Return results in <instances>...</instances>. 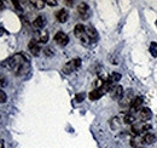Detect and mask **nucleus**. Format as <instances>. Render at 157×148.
I'll return each mask as SVG.
<instances>
[{
	"label": "nucleus",
	"instance_id": "nucleus-30",
	"mask_svg": "<svg viewBox=\"0 0 157 148\" xmlns=\"http://www.w3.org/2000/svg\"><path fill=\"white\" fill-rule=\"evenodd\" d=\"M1 7H2V1L0 0V9H1Z\"/></svg>",
	"mask_w": 157,
	"mask_h": 148
},
{
	"label": "nucleus",
	"instance_id": "nucleus-23",
	"mask_svg": "<svg viewBox=\"0 0 157 148\" xmlns=\"http://www.w3.org/2000/svg\"><path fill=\"white\" fill-rule=\"evenodd\" d=\"M83 98H85V93L83 92L78 93V95H76V97H75L76 102H82V101H83Z\"/></svg>",
	"mask_w": 157,
	"mask_h": 148
},
{
	"label": "nucleus",
	"instance_id": "nucleus-18",
	"mask_svg": "<svg viewBox=\"0 0 157 148\" xmlns=\"http://www.w3.org/2000/svg\"><path fill=\"white\" fill-rule=\"evenodd\" d=\"M30 4L35 7V9H38V10H41V9H44V6H45V1H42V0H32L30 1Z\"/></svg>",
	"mask_w": 157,
	"mask_h": 148
},
{
	"label": "nucleus",
	"instance_id": "nucleus-19",
	"mask_svg": "<svg viewBox=\"0 0 157 148\" xmlns=\"http://www.w3.org/2000/svg\"><path fill=\"white\" fill-rule=\"evenodd\" d=\"M143 143H144V142H143V140H140V138H138V137L133 138V140L131 141V146H132L133 148H140Z\"/></svg>",
	"mask_w": 157,
	"mask_h": 148
},
{
	"label": "nucleus",
	"instance_id": "nucleus-25",
	"mask_svg": "<svg viewBox=\"0 0 157 148\" xmlns=\"http://www.w3.org/2000/svg\"><path fill=\"white\" fill-rule=\"evenodd\" d=\"M6 84H7L6 79H5L4 76H1V75H0V89H1V88H4V86H5Z\"/></svg>",
	"mask_w": 157,
	"mask_h": 148
},
{
	"label": "nucleus",
	"instance_id": "nucleus-21",
	"mask_svg": "<svg viewBox=\"0 0 157 148\" xmlns=\"http://www.w3.org/2000/svg\"><path fill=\"white\" fill-rule=\"evenodd\" d=\"M150 52L154 57H157V44L156 43H151L150 45Z\"/></svg>",
	"mask_w": 157,
	"mask_h": 148
},
{
	"label": "nucleus",
	"instance_id": "nucleus-29",
	"mask_svg": "<svg viewBox=\"0 0 157 148\" xmlns=\"http://www.w3.org/2000/svg\"><path fill=\"white\" fill-rule=\"evenodd\" d=\"M0 148H4V141L0 140Z\"/></svg>",
	"mask_w": 157,
	"mask_h": 148
},
{
	"label": "nucleus",
	"instance_id": "nucleus-1",
	"mask_svg": "<svg viewBox=\"0 0 157 148\" xmlns=\"http://www.w3.org/2000/svg\"><path fill=\"white\" fill-rule=\"evenodd\" d=\"M27 61H28V58L23 55L22 52H18V54H15L13 56H11L10 58H7L5 62H2V66L15 73L21 66L24 62H27Z\"/></svg>",
	"mask_w": 157,
	"mask_h": 148
},
{
	"label": "nucleus",
	"instance_id": "nucleus-24",
	"mask_svg": "<svg viewBox=\"0 0 157 148\" xmlns=\"http://www.w3.org/2000/svg\"><path fill=\"white\" fill-rule=\"evenodd\" d=\"M12 4H13V6H15V7H16L18 11H22V6L20 5V4H21L20 1H17V0H13V1H12Z\"/></svg>",
	"mask_w": 157,
	"mask_h": 148
},
{
	"label": "nucleus",
	"instance_id": "nucleus-5",
	"mask_svg": "<svg viewBox=\"0 0 157 148\" xmlns=\"http://www.w3.org/2000/svg\"><path fill=\"white\" fill-rule=\"evenodd\" d=\"M55 41L59 44L60 46H65L68 43H69V37L64 33V32H58L56 35H55Z\"/></svg>",
	"mask_w": 157,
	"mask_h": 148
},
{
	"label": "nucleus",
	"instance_id": "nucleus-27",
	"mask_svg": "<svg viewBox=\"0 0 157 148\" xmlns=\"http://www.w3.org/2000/svg\"><path fill=\"white\" fill-rule=\"evenodd\" d=\"M45 2H46L47 5H50V6H56V5H57V1H56V0H46Z\"/></svg>",
	"mask_w": 157,
	"mask_h": 148
},
{
	"label": "nucleus",
	"instance_id": "nucleus-3",
	"mask_svg": "<svg viewBox=\"0 0 157 148\" xmlns=\"http://www.w3.org/2000/svg\"><path fill=\"white\" fill-rule=\"evenodd\" d=\"M133 100H134L133 98V90H128L127 92L123 95V97L120 100V107H122V108L131 107Z\"/></svg>",
	"mask_w": 157,
	"mask_h": 148
},
{
	"label": "nucleus",
	"instance_id": "nucleus-28",
	"mask_svg": "<svg viewBox=\"0 0 157 148\" xmlns=\"http://www.w3.org/2000/svg\"><path fill=\"white\" fill-rule=\"evenodd\" d=\"M65 4H67L68 6H73V4H74V1H65Z\"/></svg>",
	"mask_w": 157,
	"mask_h": 148
},
{
	"label": "nucleus",
	"instance_id": "nucleus-15",
	"mask_svg": "<svg viewBox=\"0 0 157 148\" xmlns=\"http://www.w3.org/2000/svg\"><path fill=\"white\" fill-rule=\"evenodd\" d=\"M78 11L80 15H82V16L86 17V15H87V12H88V5H87L86 2H80L78 5Z\"/></svg>",
	"mask_w": 157,
	"mask_h": 148
},
{
	"label": "nucleus",
	"instance_id": "nucleus-13",
	"mask_svg": "<svg viewBox=\"0 0 157 148\" xmlns=\"http://www.w3.org/2000/svg\"><path fill=\"white\" fill-rule=\"evenodd\" d=\"M85 29H86V27H85L83 24H76L75 28H74V34H75V37L80 39V38L85 34Z\"/></svg>",
	"mask_w": 157,
	"mask_h": 148
},
{
	"label": "nucleus",
	"instance_id": "nucleus-12",
	"mask_svg": "<svg viewBox=\"0 0 157 148\" xmlns=\"http://www.w3.org/2000/svg\"><path fill=\"white\" fill-rule=\"evenodd\" d=\"M46 23V19L44 18L42 16H38L33 21V27L36 28V29H41Z\"/></svg>",
	"mask_w": 157,
	"mask_h": 148
},
{
	"label": "nucleus",
	"instance_id": "nucleus-9",
	"mask_svg": "<svg viewBox=\"0 0 157 148\" xmlns=\"http://www.w3.org/2000/svg\"><path fill=\"white\" fill-rule=\"evenodd\" d=\"M69 17V15H68V11L67 10H64V9H62V10H59L56 12V18L58 22L60 23H64V22H67V19Z\"/></svg>",
	"mask_w": 157,
	"mask_h": 148
},
{
	"label": "nucleus",
	"instance_id": "nucleus-16",
	"mask_svg": "<svg viewBox=\"0 0 157 148\" xmlns=\"http://www.w3.org/2000/svg\"><path fill=\"white\" fill-rule=\"evenodd\" d=\"M123 123L124 124H128V125H134V123H136V117L133 115V114H126L124 117H123Z\"/></svg>",
	"mask_w": 157,
	"mask_h": 148
},
{
	"label": "nucleus",
	"instance_id": "nucleus-11",
	"mask_svg": "<svg viewBox=\"0 0 157 148\" xmlns=\"http://www.w3.org/2000/svg\"><path fill=\"white\" fill-rule=\"evenodd\" d=\"M104 91L101 90V89H94V90H92L90 95H88V97H90V100H92V101H96V100H99L103 95H104Z\"/></svg>",
	"mask_w": 157,
	"mask_h": 148
},
{
	"label": "nucleus",
	"instance_id": "nucleus-2",
	"mask_svg": "<svg viewBox=\"0 0 157 148\" xmlns=\"http://www.w3.org/2000/svg\"><path fill=\"white\" fill-rule=\"evenodd\" d=\"M80 66H81V60H80V58H74V60L67 62L62 71H63L64 74H70V73H73V72H75Z\"/></svg>",
	"mask_w": 157,
	"mask_h": 148
},
{
	"label": "nucleus",
	"instance_id": "nucleus-17",
	"mask_svg": "<svg viewBox=\"0 0 157 148\" xmlns=\"http://www.w3.org/2000/svg\"><path fill=\"white\" fill-rule=\"evenodd\" d=\"M38 34H39L38 35V41L42 43V44L47 43V40H48V33L47 32H39Z\"/></svg>",
	"mask_w": 157,
	"mask_h": 148
},
{
	"label": "nucleus",
	"instance_id": "nucleus-7",
	"mask_svg": "<svg viewBox=\"0 0 157 148\" xmlns=\"http://www.w3.org/2000/svg\"><path fill=\"white\" fill-rule=\"evenodd\" d=\"M123 88L121 86V85H116L114 89H113V91H111V97L115 100V101H120L122 97H123Z\"/></svg>",
	"mask_w": 157,
	"mask_h": 148
},
{
	"label": "nucleus",
	"instance_id": "nucleus-8",
	"mask_svg": "<svg viewBox=\"0 0 157 148\" xmlns=\"http://www.w3.org/2000/svg\"><path fill=\"white\" fill-rule=\"evenodd\" d=\"M151 111L149 109V108H141L140 111H139V119L140 120H143V121H146V120H149V119H151Z\"/></svg>",
	"mask_w": 157,
	"mask_h": 148
},
{
	"label": "nucleus",
	"instance_id": "nucleus-6",
	"mask_svg": "<svg viewBox=\"0 0 157 148\" xmlns=\"http://www.w3.org/2000/svg\"><path fill=\"white\" fill-rule=\"evenodd\" d=\"M141 105H143V98L141 97H136L129 107V111H131V114L132 113H136V112H139L141 109Z\"/></svg>",
	"mask_w": 157,
	"mask_h": 148
},
{
	"label": "nucleus",
	"instance_id": "nucleus-14",
	"mask_svg": "<svg viewBox=\"0 0 157 148\" xmlns=\"http://www.w3.org/2000/svg\"><path fill=\"white\" fill-rule=\"evenodd\" d=\"M155 141H156V136H155L154 134H151V132L146 134V135L143 137V142L146 143V145H151V143H154Z\"/></svg>",
	"mask_w": 157,
	"mask_h": 148
},
{
	"label": "nucleus",
	"instance_id": "nucleus-26",
	"mask_svg": "<svg viewBox=\"0 0 157 148\" xmlns=\"http://www.w3.org/2000/svg\"><path fill=\"white\" fill-rule=\"evenodd\" d=\"M44 52H45V55H46V56H48V57H50V56H52V55H53V51H52V50H51L50 47H46V49L44 50Z\"/></svg>",
	"mask_w": 157,
	"mask_h": 148
},
{
	"label": "nucleus",
	"instance_id": "nucleus-22",
	"mask_svg": "<svg viewBox=\"0 0 157 148\" xmlns=\"http://www.w3.org/2000/svg\"><path fill=\"white\" fill-rule=\"evenodd\" d=\"M6 100H7V96H6V93L4 92L1 89H0V103H4V102H6Z\"/></svg>",
	"mask_w": 157,
	"mask_h": 148
},
{
	"label": "nucleus",
	"instance_id": "nucleus-20",
	"mask_svg": "<svg viewBox=\"0 0 157 148\" xmlns=\"http://www.w3.org/2000/svg\"><path fill=\"white\" fill-rule=\"evenodd\" d=\"M109 79H111V80H113V81L116 84L117 81H120V79H121V74L117 73V72H113V73H111V75L109 76Z\"/></svg>",
	"mask_w": 157,
	"mask_h": 148
},
{
	"label": "nucleus",
	"instance_id": "nucleus-4",
	"mask_svg": "<svg viewBox=\"0 0 157 148\" xmlns=\"http://www.w3.org/2000/svg\"><path fill=\"white\" fill-rule=\"evenodd\" d=\"M28 49H29V51L32 52V55L33 56H39L40 50H41L36 39H32V40L29 41V44H28Z\"/></svg>",
	"mask_w": 157,
	"mask_h": 148
},
{
	"label": "nucleus",
	"instance_id": "nucleus-10",
	"mask_svg": "<svg viewBox=\"0 0 157 148\" xmlns=\"http://www.w3.org/2000/svg\"><path fill=\"white\" fill-rule=\"evenodd\" d=\"M85 33H86V35L91 39V41L92 40H96L97 38H98V33H97V31L92 27V26H88V27H86V29H85Z\"/></svg>",
	"mask_w": 157,
	"mask_h": 148
},
{
	"label": "nucleus",
	"instance_id": "nucleus-31",
	"mask_svg": "<svg viewBox=\"0 0 157 148\" xmlns=\"http://www.w3.org/2000/svg\"><path fill=\"white\" fill-rule=\"evenodd\" d=\"M140 148H143V147H140Z\"/></svg>",
	"mask_w": 157,
	"mask_h": 148
}]
</instances>
